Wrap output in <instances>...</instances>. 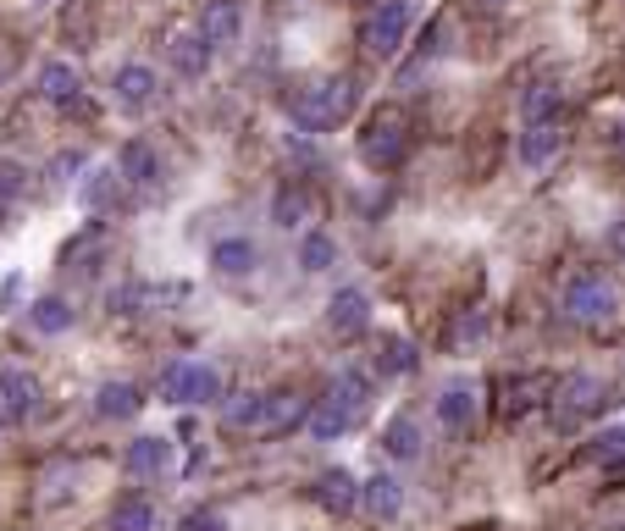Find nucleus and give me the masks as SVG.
Listing matches in <instances>:
<instances>
[{
    "label": "nucleus",
    "instance_id": "nucleus-1",
    "mask_svg": "<svg viewBox=\"0 0 625 531\" xmlns=\"http://www.w3.org/2000/svg\"><path fill=\"white\" fill-rule=\"evenodd\" d=\"M354 78H321V83H305L299 95L288 101V117H294V128H305V133H332L349 111H354Z\"/></svg>",
    "mask_w": 625,
    "mask_h": 531
},
{
    "label": "nucleus",
    "instance_id": "nucleus-2",
    "mask_svg": "<svg viewBox=\"0 0 625 531\" xmlns=\"http://www.w3.org/2000/svg\"><path fill=\"white\" fill-rule=\"evenodd\" d=\"M310 415V404L299 393H244L238 404H227V426L233 432H255V437H278L288 426H299Z\"/></svg>",
    "mask_w": 625,
    "mask_h": 531
},
{
    "label": "nucleus",
    "instance_id": "nucleus-3",
    "mask_svg": "<svg viewBox=\"0 0 625 531\" xmlns=\"http://www.w3.org/2000/svg\"><path fill=\"white\" fill-rule=\"evenodd\" d=\"M614 310H620V294H614V283L603 272H587V266H581V272L565 278V288H559V316L565 321H576V327H609Z\"/></svg>",
    "mask_w": 625,
    "mask_h": 531
},
{
    "label": "nucleus",
    "instance_id": "nucleus-4",
    "mask_svg": "<svg viewBox=\"0 0 625 531\" xmlns=\"http://www.w3.org/2000/svg\"><path fill=\"white\" fill-rule=\"evenodd\" d=\"M404 155H410V117H404L399 106L372 111V122H366V133H361V161L377 166V172H388V166H399Z\"/></svg>",
    "mask_w": 625,
    "mask_h": 531
},
{
    "label": "nucleus",
    "instance_id": "nucleus-5",
    "mask_svg": "<svg viewBox=\"0 0 625 531\" xmlns=\"http://www.w3.org/2000/svg\"><path fill=\"white\" fill-rule=\"evenodd\" d=\"M161 399L166 404H216L222 399V371L205 361H172L161 371Z\"/></svg>",
    "mask_w": 625,
    "mask_h": 531
},
{
    "label": "nucleus",
    "instance_id": "nucleus-6",
    "mask_svg": "<svg viewBox=\"0 0 625 531\" xmlns=\"http://www.w3.org/2000/svg\"><path fill=\"white\" fill-rule=\"evenodd\" d=\"M410 23H415L410 0H382V7H372L366 23H361V50H366V56H399Z\"/></svg>",
    "mask_w": 625,
    "mask_h": 531
},
{
    "label": "nucleus",
    "instance_id": "nucleus-7",
    "mask_svg": "<svg viewBox=\"0 0 625 531\" xmlns=\"http://www.w3.org/2000/svg\"><path fill=\"white\" fill-rule=\"evenodd\" d=\"M603 410V382L598 377H587V371H576V377H565L559 388H554V421H559V432H576L587 415H598Z\"/></svg>",
    "mask_w": 625,
    "mask_h": 531
},
{
    "label": "nucleus",
    "instance_id": "nucleus-8",
    "mask_svg": "<svg viewBox=\"0 0 625 531\" xmlns=\"http://www.w3.org/2000/svg\"><path fill=\"white\" fill-rule=\"evenodd\" d=\"M39 410V382L17 366L0 371V426H23L28 415Z\"/></svg>",
    "mask_w": 625,
    "mask_h": 531
},
{
    "label": "nucleus",
    "instance_id": "nucleus-9",
    "mask_svg": "<svg viewBox=\"0 0 625 531\" xmlns=\"http://www.w3.org/2000/svg\"><path fill=\"white\" fill-rule=\"evenodd\" d=\"M155 88H161V78H155V67H144V61H128V67H117V78H111V95H117L122 111H150V106H155Z\"/></svg>",
    "mask_w": 625,
    "mask_h": 531
},
{
    "label": "nucleus",
    "instance_id": "nucleus-10",
    "mask_svg": "<svg viewBox=\"0 0 625 531\" xmlns=\"http://www.w3.org/2000/svg\"><path fill=\"white\" fill-rule=\"evenodd\" d=\"M327 327H332L338 338H361V332L372 327V299H366V288H338L332 305H327Z\"/></svg>",
    "mask_w": 625,
    "mask_h": 531
},
{
    "label": "nucleus",
    "instance_id": "nucleus-11",
    "mask_svg": "<svg viewBox=\"0 0 625 531\" xmlns=\"http://www.w3.org/2000/svg\"><path fill=\"white\" fill-rule=\"evenodd\" d=\"M172 455H177L172 437H133L122 465H128V476H166L172 471Z\"/></svg>",
    "mask_w": 625,
    "mask_h": 531
},
{
    "label": "nucleus",
    "instance_id": "nucleus-12",
    "mask_svg": "<svg viewBox=\"0 0 625 531\" xmlns=\"http://www.w3.org/2000/svg\"><path fill=\"white\" fill-rule=\"evenodd\" d=\"M117 177H122V184H133V189H155L161 184V155L144 139H128L117 150Z\"/></svg>",
    "mask_w": 625,
    "mask_h": 531
},
{
    "label": "nucleus",
    "instance_id": "nucleus-13",
    "mask_svg": "<svg viewBox=\"0 0 625 531\" xmlns=\"http://www.w3.org/2000/svg\"><path fill=\"white\" fill-rule=\"evenodd\" d=\"M238 28H244L238 0H205V12H200V39H205L211 50L233 45V39H238Z\"/></svg>",
    "mask_w": 625,
    "mask_h": 531
},
{
    "label": "nucleus",
    "instance_id": "nucleus-14",
    "mask_svg": "<svg viewBox=\"0 0 625 531\" xmlns=\"http://www.w3.org/2000/svg\"><path fill=\"white\" fill-rule=\"evenodd\" d=\"M211 56H216V50H211L200 34H172V39H166V61H172L177 78H205V72H211Z\"/></svg>",
    "mask_w": 625,
    "mask_h": 531
},
{
    "label": "nucleus",
    "instance_id": "nucleus-15",
    "mask_svg": "<svg viewBox=\"0 0 625 531\" xmlns=\"http://www.w3.org/2000/svg\"><path fill=\"white\" fill-rule=\"evenodd\" d=\"M255 260H260V249H255L249 238H238V233L211 244V272H216V278H233V283H238V278L255 272Z\"/></svg>",
    "mask_w": 625,
    "mask_h": 531
},
{
    "label": "nucleus",
    "instance_id": "nucleus-16",
    "mask_svg": "<svg viewBox=\"0 0 625 531\" xmlns=\"http://www.w3.org/2000/svg\"><path fill=\"white\" fill-rule=\"evenodd\" d=\"M34 88H39V95H45L50 106H78V95H83V78H78V67H72V61H45Z\"/></svg>",
    "mask_w": 625,
    "mask_h": 531
},
{
    "label": "nucleus",
    "instance_id": "nucleus-17",
    "mask_svg": "<svg viewBox=\"0 0 625 531\" xmlns=\"http://www.w3.org/2000/svg\"><path fill=\"white\" fill-rule=\"evenodd\" d=\"M437 426L455 432V437H465V432L476 426V393H471V388H443V399H437Z\"/></svg>",
    "mask_w": 625,
    "mask_h": 531
},
{
    "label": "nucleus",
    "instance_id": "nucleus-18",
    "mask_svg": "<svg viewBox=\"0 0 625 531\" xmlns=\"http://www.w3.org/2000/svg\"><path fill=\"white\" fill-rule=\"evenodd\" d=\"M305 426H310V437H321V442H338L343 432H354V426H361V415H354V410H343V404L327 393V399H321V404L305 415Z\"/></svg>",
    "mask_w": 625,
    "mask_h": 531
},
{
    "label": "nucleus",
    "instance_id": "nucleus-19",
    "mask_svg": "<svg viewBox=\"0 0 625 531\" xmlns=\"http://www.w3.org/2000/svg\"><path fill=\"white\" fill-rule=\"evenodd\" d=\"M559 144H565V133H559V117H554V122H526L515 150H520V161H526V166H543Z\"/></svg>",
    "mask_w": 625,
    "mask_h": 531
},
{
    "label": "nucleus",
    "instance_id": "nucleus-20",
    "mask_svg": "<svg viewBox=\"0 0 625 531\" xmlns=\"http://www.w3.org/2000/svg\"><path fill=\"white\" fill-rule=\"evenodd\" d=\"M72 321H78V310H72L61 294H45V299H34V305H28V327H34V332H45V338L72 332Z\"/></svg>",
    "mask_w": 625,
    "mask_h": 531
},
{
    "label": "nucleus",
    "instance_id": "nucleus-21",
    "mask_svg": "<svg viewBox=\"0 0 625 531\" xmlns=\"http://www.w3.org/2000/svg\"><path fill=\"white\" fill-rule=\"evenodd\" d=\"M361 504H366V515H377V520H399V515H404V487H399L393 476H372V482H361Z\"/></svg>",
    "mask_w": 625,
    "mask_h": 531
},
{
    "label": "nucleus",
    "instance_id": "nucleus-22",
    "mask_svg": "<svg viewBox=\"0 0 625 531\" xmlns=\"http://www.w3.org/2000/svg\"><path fill=\"white\" fill-rule=\"evenodd\" d=\"M316 504L327 515H349L354 504H361V487H354L349 471H327V476H316Z\"/></svg>",
    "mask_w": 625,
    "mask_h": 531
},
{
    "label": "nucleus",
    "instance_id": "nucleus-23",
    "mask_svg": "<svg viewBox=\"0 0 625 531\" xmlns=\"http://www.w3.org/2000/svg\"><path fill=\"white\" fill-rule=\"evenodd\" d=\"M310 216H316V205H310V194H305L299 184H283V189L272 194V222H278V227L294 233V227H305Z\"/></svg>",
    "mask_w": 625,
    "mask_h": 531
},
{
    "label": "nucleus",
    "instance_id": "nucleus-24",
    "mask_svg": "<svg viewBox=\"0 0 625 531\" xmlns=\"http://www.w3.org/2000/svg\"><path fill=\"white\" fill-rule=\"evenodd\" d=\"M144 410V393L133 388V382H106L101 393H95V415H106V421H128V415H139Z\"/></svg>",
    "mask_w": 625,
    "mask_h": 531
},
{
    "label": "nucleus",
    "instance_id": "nucleus-25",
    "mask_svg": "<svg viewBox=\"0 0 625 531\" xmlns=\"http://www.w3.org/2000/svg\"><path fill=\"white\" fill-rule=\"evenodd\" d=\"M565 111V88L559 83H531L526 88V101H520V117L526 122H554Z\"/></svg>",
    "mask_w": 625,
    "mask_h": 531
},
{
    "label": "nucleus",
    "instance_id": "nucleus-26",
    "mask_svg": "<svg viewBox=\"0 0 625 531\" xmlns=\"http://www.w3.org/2000/svg\"><path fill=\"white\" fill-rule=\"evenodd\" d=\"M332 399H338L343 410H354V415H366V404H372V377L354 371V366H343L338 382H332Z\"/></svg>",
    "mask_w": 625,
    "mask_h": 531
},
{
    "label": "nucleus",
    "instance_id": "nucleus-27",
    "mask_svg": "<svg viewBox=\"0 0 625 531\" xmlns=\"http://www.w3.org/2000/svg\"><path fill=\"white\" fill-rule=\"evenodd\" d=\"M382 449H388L393 460H415V455H421V426H415L410 415H393V421L382 426Z\"/></svg>",
    "mask_w": 625,
    "mask_h": 531
},
{
    "label": "nucleus",
    "instance_id": "nucleus-28",
    "mask_svg": "<svg viewBox=\"0 0 625 531\" xmlns=\"http://www.w3.org/2000/svg\"><path fill=\"white\" fill-rule=\"evenodd\" d=\"M377 371H382V377H410V371H415V343L399 338V332L382 338V349H377Z\"/></svg>",
    "mask_w": 625,
    "mask_h": 531
},
{
    "label": "nucleus",
    "instance_id": "nucleus-29",
    "mask_svg": "<svg viewBox=\"0 0 625 531\" xmlns=\"http://www.w3.org/2000/svg\"><path fill=\"white\" fill-rule=\"evenodd\" d=\"M299 266H305L310 278H316V272H327V266H338V244H332L327 233H316V227H310V233L299 238Z\"/></svg>",
    "mask_w": 625,
    "mask_h": 531
},
{
    "label": "nucleus",
    "instance_id": "nucleus-30",
    "mask_svg": "<svg viewBox=\"0 0 625 531\" xmlns=\"http://www.w3.org/2000/svg\"><path fill=\"white\" fill-rule=\"evenodd\" d=\"M111 531H155V509L144 498H122L111 509Z\"/></svg>",
    "mask_w": 625,
    "mask_h": 531
},
{
    "label": "nucleus",
    "instance_id": "nucleus-31",
    "mask_svg": "<svg viewBox=\"0 0 625 531\" xmlns=\"http://www.w3.org/2000/svg\"><path fill=\"white\" fill-rule=\"evenodd\" d=\"M592 460L609 471V465H625V426H609L592 437Z\"/></svg>",
    "mask_w": 625,
    "mask_h": 531
},
{
    "label": "nucleus",
    "instance_id": "nucleus-32",
    "mask_svg": "<svg viewBox=\"0 0 625 531\" xmlns=\"http://www.w3.org/2000/svg\"><path fill=\"white\" fill-rule=\"evenodd\" d=\"M111 189H117V172H89V184H83V194H78L83 211H101Z\"/></svg>",
    "mask_w": 625,
    "mask_h": 531
},
{
    "label": "nucleus",
    "instance_id": "nucleus-33",
    "mask_svg": "<svg viewBox=\"0 0 625 531\" xmlns=\"http://www.w3.org/2000/svg\"><path fill=\"white\" fill-rule=\"evenodd\" d=\"M23 177H28V172H23L17 161H7V155H0V205H12V200L23 194Z\"/></svg>",
    "mask_w": 625,
    "mask_h": 531
},
{
    "label": "nucleus",
    "instance_id": "nucleus-34",
    "mask_svg": "<svg viewBox=\"0 0 625 531\" xmlns=\"http://www.w3.org/2000/svg\"><path fill=\"white\" fill-rule=\"evenodd\" d=\"M177 531H227V520H222L216 509H189Z\"/></svg>",
    "mask_w": 625,
    "mask_h": 531
},
{
    "label": "nucleus",
    "instance_id": "nucleus-35",
    "mask_svg": "<svg viewBox=\"0 0 625 531\" xmlns=\"http://www.w3.org/2000/svg\"><path fill=\"white\" fill-rule=\"evenodd\" d=\"M17 294H23V278H7V283H0V316L17 305Z\"/></svg>",
    "mask_w": 625,
    "mask_h": 531
},
{
    "label": "nucleus",
    "instance_id": "nucleus-36",
    "mask_svg": "<svg viewBox=\"0 0 625 531\" xmlns=\"http://www.w3.org/2000/svg\"><path fill=\"white\" fill-rule=\"evenodd\" d=\"M614 249H620V255H625V216H620V222H614Z\"/></svg>",
    "mask_w": 625,
    "mask_h": 531
},
{
    "label": "nucleus",
    "instance_id": "nucleus-37",
    "mask_svg": "<svg viewBox=\"0 0 625 531\" xmlns=\"http://www.w3.org/2000/svg\"><path fill=\"white\" fill-rule=\"evenodd\" d=\"M487 7H504V0H487Z\"/></svg>",
    "mask_w": 625,
    "mask_h": 531
}]
</instances>
